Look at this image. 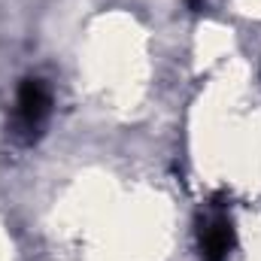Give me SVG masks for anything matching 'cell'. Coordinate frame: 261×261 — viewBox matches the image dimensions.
Segmentation results:
<instances>
[{"label":"cell","mask_w":261,"mask_h":261,"mask_svg":"<svg viewBox=\"0 0 261 261\" xmlns=\"http://www.w3.org/2000/svg\"><path fill=\"white\" fill-rule=\"evenodd\" d=\"M49 110H52V94H49L46 82L43 79H24L18 88V97H15V130L24 140H34L46 125Z\"/></svg>","instance_id":"obj_1"},{"label":"cell","mask_w":261,"mask_h":261,"mask_svg":"<svg viewBox=\"0 0 261 261\" xmlns=\"http://www.w3.org/2000/svg\"><path fill=\"white\" fill-rule=\"evenodd\" d=\"M234 249V225L228 216H216L200 228V255L203 261H228Z\"/></svg>","instance_id":"obj_2"}]
</instances>
